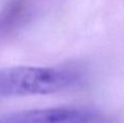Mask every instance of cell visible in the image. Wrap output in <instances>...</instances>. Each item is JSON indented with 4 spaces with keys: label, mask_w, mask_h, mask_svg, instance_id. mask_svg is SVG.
<instances>
[{
    "label": "cell",
    "mask_w": 124,
    "mask_h": 123,
    "mask_svg": "<svg viewBox=\"0 0 124 123\" xmlns=\"http://www.w3.org/2000/svg\"><path fill=\"white\" fill-rule=\"evenodd\" d=\"M95 113L85 108L57 107L33 109L0 117V123H90Z\"/></svg>",
    "instance_id": "cell-2"
},
{
    "label": "cell",
    "mask_w": 124,
    "mask_h": 123,
    "mask_svg": "<svg viewBox=\"0 0 124 123\" xmlns=\"http://www.w3.org/2000/svg\"><path fill=\"white\" fill-rule=\"evenodd\" d=\"M78 78L77 72L56 68L17 67L0 70V98L57 93L74 85Z\"/></svg>",
    "instance_id": "cell-1"
}]
</instances>
